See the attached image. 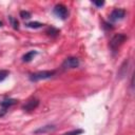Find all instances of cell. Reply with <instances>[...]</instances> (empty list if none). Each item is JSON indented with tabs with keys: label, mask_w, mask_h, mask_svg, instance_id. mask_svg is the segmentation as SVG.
Returning <instances> with one entry per match:
<instances>
[{
	"label": "cell",
	"mask_w": 135,
	"mask_h": 135,
	"mask_svg": "<svg viewBox=\"0 0 135 135\" xmlns=\"http://www.w3.org/2000/svg\"><path fill=\"white\" fill-rule=\"evenodd\" d=\"M37 55V52L36 51H30V52H27V53H25L24 55H23V57H22V60L24 61V62H30L32 59H34V57Z\"/></svg>",
	"instance_id": "8"
},
{
	"label": "cell",
	"mask_w": 135,
	"mask_h": 135,
	"mask_svg": "<svg viewBox=\"0 0 135 135\" xmlns=\"http://www.w3.org/2000/svg\"><path fill=\"white\" fill-rule=\"evenodd\" d=\"M82 132H83L82 130L78 129V130H74V131H71V132H69V133H65V134H63V135H78V134H80V133H82Z\"/></svg>",
	"instance_id": "15"
},
{
	"label": "cell",
	"mask_w": 135,
	"mask_h": 135,
	"mask_svg": "<svg viewBox=\"0 0 135 135\" xmlns=\"http://www.w3.org/2000/svg\"><path fill=\"white\" fill-rule=\"evenodd\" d=\"M127 39V36L123 35V34H116L110 41V47L113 50V51H116Z\"/></svg>",
	"instance_id": "2"
},
{
	"label": "cell",
	"mask_w": 135,
	"mask_h": 135,
	"mask_svg": "<svg viewBox=\"0 0 135 135\" xmlns=\"http://www.w3.org/2000/svg\"><path fill=\"white\" fill-rule=\"evenodd\" d=\"M93 4H95V5L98 6V7H101V6L104 4V2H103V1H93Z\"/></svg>",
	"instance_id": "16"
},
{
	"label": "cell",
	"mask_w": 135,
	"mask_h": 135,
	"mask_svg": "<svg viewBox=\"0 0 135 135\" xmlns=\"http://www.w3.org/2000/svg\"><path fill=\"white\" fill-rule=\"evenodd\" d=\"M54 75H55V71H40V72H36L34 74H31L30 80L31 81H39V80H43V79H49Z\"/></svg>",
	"instance_id": "1"
},
{
	"label": "cell",
	"mask_w": 135,
	"mask_h": 135,
	"mask_svg": "<svg viewBox=\"0 0 135 135\" xmlns=\"http://www.w3.org/2000/svg\"><path fill=\"white\" fill-rule=\"evenodd\" d=\"M20 17L22 19H28V18H31V13L27 12V11H21L20 12Z\"/></svg>",
	"instance_id": "13"
},
{
	"label": "cell",
	"mask_w": 135,
	"mask_h": 135,
	"mask_svg": "<svg viewBox=\"0 0 135 135\" xmlns=\"http://www.w3.org/2000/svg\"><path fill=\"white\" fill-rule=\"evenodd\" d=\"M38 104H39V100H38V99H36V98H31V99H28V100L25 102V104H23L22 109H23L24 111H33L34 109H36V108L38 107Z\"/></svg>",
	"instance_id": "6"
},
{
	"label": "cell",
	"mask_w": 135,
	"mask_h": 135,
	"mask_svg": "<svg viewBox=\"0 0 135 135\" xmlns=\"http://www.w3.org/2000/svg\"><path fill=\"white\" fill-rule=\"evenodd\" d=\"M26 26L30 27V28H40V27L43 26V24L40 23V22L35 21V22H28V23H26Z\"/></svg>",
	"instance_id": "10"
},
{
	"label": "cell",
	"mask_w": 135,
	"mask_h": 135,
	"mask_svg": "<svg viewBox=\"0 0 135 135\" xmlns=\"http://www.w3.org/2000/svg\"><path fill=\"white\" fill-rule=\"evenodd\" d=\"M126 16V11L122 8H115L111 15H110V20L111 21H119L121 19H123Z\"/></svg>",
	"instance_id": "5"
},
{
	"label": "cell",
	"mask_w": 135,
	"mask_h": 135,
	"mask_svg": "<svg viewBox=\"0 0 135 135\" xmlns=\"http://www.w3.org/2000/svg\"><path fill=\"white\" fill-rule=\"evenodd\" d=\"M79 65V59L76 57H68L63 63H62V68L63 69H76Z\"/></svg>",
	"instance_id": "4"
},
{
	"label": "cell",
	"mask_w": 135,
	"mask_h": 135,
	"mask_svg": "<svg viewBox=\"0 0 135 135\" xmlns=\"http://www.w3.org/2000/svg\"><path fill=\"white\" fill-rule=\"evenodd\" d=\"M53 130H55V126H44V127L36 130L35 133L36 134H38V133H46V132H51Z\"/></svg>",
	"instance_id": "9"
},
{
	"label": "cell",
	"mask_w": 135,
	"mask_h": 135,
	"mask_svg": "<svg viewBox=\"0 0 135 135\" xmlns=\"http://www.w3.org/2000/svg\"><path fill=\"white\" fill-rule=\"evenodd\" d=\"M9 21H11V23H12V25H13V27L15 30H18L19 28V22L17 21V19H15L13 17H9Z\"/></svg>",
	"instance_id": "12"
},
{
	"label": "cell",
	"mask_w": 135,
	"mask_h": 135,
	"mask_svg": "<svg viewBox=\"0 0 135 135\" xmlns=\"http://www.w3.org/2000/svg\"><path fill=\"white\" fill-rule=\"evenodd\" d=\"M46 33H47L49 35H52V36H54V35H57V34L59 33V31L51 26V27H49V28H47V31H46Z\"/></svg>",
	"instance_id": "14"
},
{
	"label": "cell",
	"mask_w": 135,
	"mask_h": 135,
	"mask_svg": "<svg viewBox=\"0 0 135 135\" xmlns=\"http://www.w3.org/2000/svg\"><path fill=\"white\" fill-rule=\"evenodd\" d=\"M9 75V72L6 70H0V81H3L7 76Z\"/></svg>",
	"instance_id": "11"
},
{
	"label": "cell",
	"mask_w": 135,
	"mask_h": 135,
	"mask_svg": "<svg viewBox=\"0 0 135 135\" xmlns=\"http://www.w3.org/2000/svg\"><path fill=\"white\" fill-rule=\"evenodd\" d=\"M16 103H17V100H16V99H13V98H8V99H4V100L0 101V105H1L3 109H5V110H6L7 108H9V107L16 104Z\"/></svg>",
	"instance_id": "7"
},
{
	"label": "cell",
	"mask_w": 135,
	"mask_h": 135,
	"mask_svg": "<svg viewBox=\"0 0 135 135\" xmlns=\"http://www.w3.org/2000/svg\"><path fill=\"white\" fill-rule=\"evenodd\" d=\"M1 25H2V22H1V21H0V26H1Z\"/></svg>",
	"instance_id": "17"
},
{
	"label": "cell",
	"mask_w": 135,
	"mask_h": 135,
	"mask_svg": "<svg viewBox=\"0 0 135 135\" xmlns=\"http://www.w3.org/2000/svg\"><path fill=\"white\" fill-rule=\"evenodd\" d=\"M54 14L59 17L60 19L62 20H65L68 18V15H69V12H68V8L65 5L63 4H57L55 7H54Z\"/></svg>",
	"instance_id": "3"
}]
</instances>
